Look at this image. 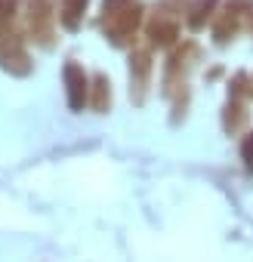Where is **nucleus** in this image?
Returning <instances> with one entry per match:
<instances>
[{"label":"nucleus","mask_w":253,"mask_h":262,"mask_svg":"<svg viewBox=\"0 0 253 262\" xmlns=\"http://www.w3.org/2000/svg\"><path fill=\"white\" fill-rule=\"evenodd\" d=\"M7 16H13V0H0V22Z\"/></svg>","instance_id":"obj_1"}]
</instances>
